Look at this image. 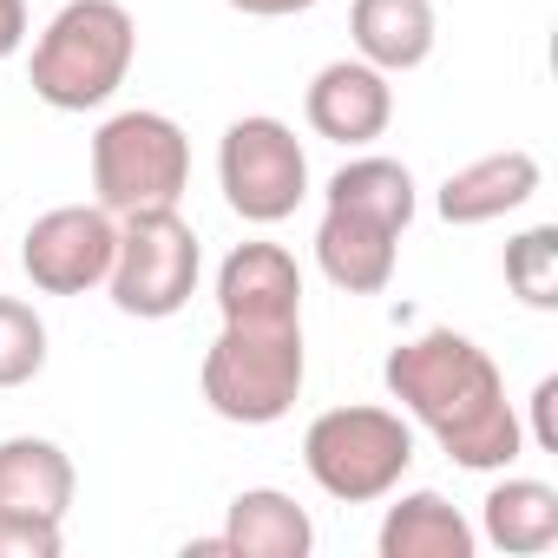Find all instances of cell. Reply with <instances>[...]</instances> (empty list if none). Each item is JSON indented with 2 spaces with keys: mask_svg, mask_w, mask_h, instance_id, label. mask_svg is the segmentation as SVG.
Instances as JSON below:
<instances>
[{
  "mask_svg": "<svg viewBox=\"0 0 558 558\" xmlns=\"http://www.w3.org/2000/svg\"><path fill=\"white\" fill-rule=\"evenodd\" d=\"M381 381L401 401V414H414L440 440L453 466L506 473L525 453V427H519V408L506 401V375L493 368V355L473 336L421 329L401 349H388Z\"/></svg>",
  "mask_w": 558,
  "mask_h": 558,
  "instance_id": "cell-1",
  "label": "cell"
},
{
  "mask_svg": "<svg viewBox=\"0 0 558 558\" xmlns=\"http://www.w3.org/2000/svg\"><path fill=\"white\" fill-rule=\"evenodd\" d=\"M223 8H236L250 21H290V14H310L316 0H223Z\"/></svg>",
  "mask_w": 558,
  "mask_h": 558,
  "instance_id": "cell-24",
  "label": "cell"
},
{
  "mask_svg": "<svg viewBox=\"0 0 558 558\" xmlns=\"http://www.w3.org/2000/svg\"><path fill=\"white\" fill-rule=\"evenodd\" d=\"M506 290L525 310H558V223H532L506 243Z\"/></svg>",
  "mask_w": 558,
  "mask_h": 558,
  "instance_id": "cell-19",
  "label": "cell"
},
{
  "mask_svg": "<svg viewBox=\"0 0 558 558\" xmlns=\"http://www.w3.org/2000/svg\"><path fill=\"white\" fill-rule=\"evenodd\" d=\"M60 545H66V519L0 512V558H60Z\"/></svg>",
  "mask_w": 558,
  "mask_h": 558,
  "instance_id": "cell-21",
  "label": "cell"
},
{
  "mask_svg": "<svg viewBox=\"0 0 558 558\" xmlns=\"http://www.w3.org/2000/svg\"><path fill=\"white\" fill-rule=\"evenodd\" d=\"M217 184H223V204L243 223H283L310 197V151L269 112L230 119L223 145H217Z\"/></svg>",
  "mask_w": 558,
  "mask_h": 558,
  "instance_id": "cell-7",
  "label": "cell"
},
{
  "mask_svg": "<svg viewBox=\"0 0 558 558\" xmlns=\"http://www.w3.org/2000/svg\"><path fill=\"white\" fill-rule=\"evenodd\" d=\"M316 263H323V276L342 296H381L395 283V263H401V230L381 223V217H368V210L323 204Z\"/></svg>",
  "mask_w": 558,
  "mask_h": 558,
  "instance_id": "cell-11",
  "label": "cell"
},
{
  "mask_svg": "<svg viewBox=\"0 0 558 558\" xmlns=\"http://www.w3.org/2000/svg\"><path fill=\"white\" fill-rule=\"evenodd\" d=\"M27 47V0H0V60Z\"/></svg>",
  "mask_w": 558,
  "mask_h": 558,
  "instance_id": "cell-23",
  "label": "cell"
},
{
  "mask_svg": "<svg viewBox=\"0 0 558 558\" xmlns=\"http://www.w3.org/2000/svg\"><path fill=\"white\" fill-rule=\"evenodd\" d=\"M73 493H80V473H73V460H66L60 440H40V434L0 440V512L66 519Z\"/></svg>",
  "mask_w": 558,
  "mask_h": 558,
  "instance_id": "cell-14",
  "label": "cell"
},
{
  "mask_svg": "<svg viewBox=\"0 0 558 558\" xmlns=\"http://www.w3.org/2000/svg\"><path fill=\"white\" fill-rule=\"evenodd\" d=\"M303 466L310 480L342 499V506H375L388 499L408 466H414V427L395 408H329L303 434Z\"/></svg>",
  "mask_w": 558,
  "mask_h": 558,
  "instance_id": "cell-4",
  "label": "cell"
},
{
  "mask_svg": "<svg viewBox=\"0 0 558 558\" xmlns=\"http://www.w3.org/2000/svg\"><path fill=\"white\" fill-rule=\"evenodd\" d=\"M480 538L512 551V558H538L558 545V486L545 480H499L480 506Z\"/></svg>",
  "mask_w": 558,
  "mask_h": 558,
  "instance_id": "cell-17",
  "label": "cell"
},
{
  "mask_svg": "<svg viewBox=\"0 0 558 558\" xmlns=\"http://www.w3.org/2000/svg\"><path fill=\"white\" fill-rule=\"evenodd\" d=\"M329 204H349V210H368V217H381V223H395V230H408L414 223V171L401 165V158H381V151H368V158H349L336 178H329V191H323Z\"/></svg>",
  "mask_w": 558,
  "mask_h": 558,
  "instance_id": "cell-18",
  "label": "cell"
},
{
  "mask_svg": "<svg viewBox=\"0 0 558 558\" xmlns=\"http://www.w3.org/2000/svg\"><path fill=\"white\" fill-rule=\"evenodd\" d=\"M197 276H204V250H197V230L178 217V204L119 217V250L106 276L119 316H138V323L178 316L197 296Z\"/></svg>",
  "mask_w": 558,
  "mask_h": 558,
  "instance_id": "cell-6",
  "label": "cell"
},
{
  "mask_svg": "<svg viewBox=\"0 0 558 558\" xmlns=\"http://www.w3.org/2000/svg\"><path fill=\"white\" fill-rule=\"evenodd\" d=\"M381 558H473L480 532L466 525L460 506H447L440 493H401L381 519Z\"/></svg>",
  "mask_w": 558,
  "mask_h": 558,
  "instance_id": "cell-16",
  "label": "cell"
},
{
  "mask_svg": "<svg viewBox=\"0 0 558 558\" xmlns=\"http://www.w3.org/2000/svg\"><path fill=\"white\" fill-rule=\"evenodd\" d=\"M551 401H558V375H545L532 388V447L538 453H558V421H551Z\"/></svg>",
  "mask_w": 558,
  "mask_h": 558,
  "instance_id": "cell-22",
  "label": "cell"
},
{
  "mask_svg": "<svg viewBox=\"0 0 558 558\" xmlns=\"http://www.w3.org/2000/svg\"><path fill=\"white\" fill-rule=\"evenodd\" d=\"M204 401L230 427H269L283 421L310 381L303 323H223L204 349Z\"/></svg>",
  "mask_w": 558,
  "mask_h": 558,
  "instance_id": "cell-3",
  "label": "cell"
},
{
  "mask_svg": "<svg viewBox=\"0 0 558 558\" xmlns=\"http://www.w3.org/2000/svg\"><path fill=\"white\" fill-rule=\"evenodd\" d=\"M191 184V138L171 112H112L93 132V191L112 217L171 210Z\"/></svg>",
  "mask_w": 558,
  "mask_h": 558,
  "instance_id": "cell-5",
  "label": "cell"
},
{
  "mask_svg": "<svg viewBox=\"0 0 558 558\" xmlns=\"http://www.w3.org/2000/svg\"><path fill=\"white\" fill-rule=\"evenodd\" d=\"M223 551L230 558H310L316 545V525L310 512L290 499V493H276V486H243L223 512Z\"/></svg>",
  "mask_w": 558,
  "mask_h": 558,
  "instance_id": "cell-15",
  "label": "cell"
},
{
  "mask_svg": "<svg viewBox=\"0 0 558 558\" xmlns=\"http://www.w3.org/2000/svg\"><path fill=\"white\" fill-rule=\"evenodd\" d=\"M349 34H355V60H368L395 80V73H414L434 60L440 21H434V0H355Z\"/></svg>",
  "mask_w": 558,
  "mask_h": 558,
  "instance_id": "cell-13",
  "label": "cell"
},
{
  "mask_svg": "<svg viewBox=\"0 0 558 558\" xmlns=\"http://www.w3.org/2000/svg\"><path fill=\"white\" fill-rule=\"evenodd\" d=\"M538 158L532 151H486V158H473V165H460V171H447L440 178V217L453 223V230H473V223H499V217H512V210H525L532 197H538Z\"/></svg>",
  "mask_w": 558,
  "mask_h": 558,
  "instance_id": "cell-12",
  "label": "cell"
},
{
  "mask_svg": "<svg viewBox=\"0 0 558 558\" xmlns=\"http://www.w3.org/2000/svg\"><path fill=\"white\" fill-rule=\"evenodd\" d=\"M112 250H119V217L106 204H60L47 217L27 223L21 236V263L27 283L40 296H86L112 276Z\"/></svg>",
  "mask_w": 558,
  "mask_h": 558,
  "instance_id": "cell-8",
  "label": "cell"
},
{
  "mask_svg": "<svg viewBox=\"0 0 558 558\" xmlns=\"http://www.w3.org/2000/svg\"><path fill=\"white\" fill-rule=\"evenodd\" d=\"M303 119L329 145H349V151L355 145H375L388 132V119H395V86L368 60H329L310 80V93H303Z\"/></svg>",
  "mask_w": 558,
  "mask_h": 558,
  "instance_id": "cell-9",
  "label": "cell"
},
{
  "mask_svg": "<svg viewBox=\"0 0 558 558\" xmlns=\"http://www.w3.org/2000/svg\"><path fill=\"white\" fill-rule=\"evenodd\" d=\"M132 60H138V21L125 0H66L34 40L27 80L40 106L93 112L125 86Z\"/></svg>",
  "mask_w": 558,
  "mask_h": 558,
  "instance_id": "cell-2",
  "label": "cell"
},
{
  "mask_svg": "<svg viewBox=\"0 0 558 558\" xmlns=\"http://www.w3.org/2000/svg\"><path fill=\"white\" fill-rule=\"evenodd\" d=\"M223 323H303V269L283 243H236L217 263Z\"/></svg>",
  "mask_w": 558,
  "mask_h": 558,
  "instance_id": "cell-10",
  "label": "cell"
},
{
  "mask_svg": "<svg viewBox=\"0 0 558 558\" xmlns=\"http://www.w3.org/2000/svg\"><path fill=\"white\" fill-rule=\"evenodd\" d=\"M47 368V323L34 303L0 296V388H27Z\"/></svg>",
  "mask_w": 558,
  "mask_h": 558,
  "instance_id": "cell-20",
  "label": "cell"
}]
</instances>
